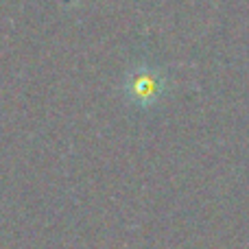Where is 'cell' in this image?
<instances>
[{
  "mask_svg": "<svg viewBox=\"0 0 249 249\" xmlns=\"http://www.w3.org/2000/svg\"><path fill=\"white\" fill-rule=\"evenodd\" d=\"M155 88H158V83H155V74L151 72H136L129 77L127 81V94L131 96L133 101H140V103H146V101H151L155 96Z\"/></svg>",
  "mask_w": 249,
  "mask_h": 249,
  "instance_id": "6da1fadb",
  "label": "cell"
}]
</instances>
